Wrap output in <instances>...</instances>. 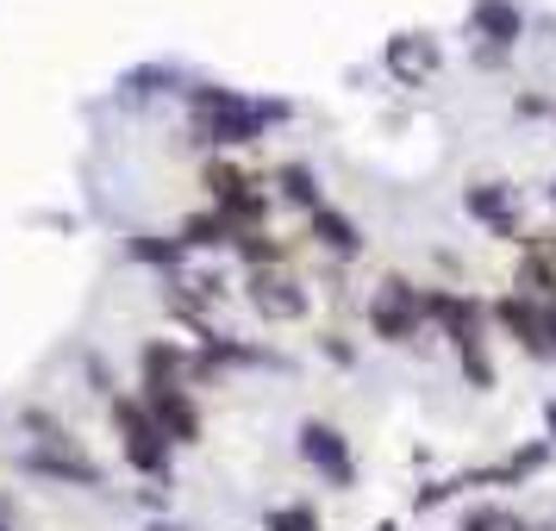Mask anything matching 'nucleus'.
<instances>
[{
	"mask_svg": "<svg viewBox=\"0 0 556 531\" xmlns=\"http://www.w3.org/2000/svg\"><path fill=\"white\" fill-rule=\"evenodd\" d=\"M194 113H201L206 144H244V138H256L263 119H276L281 106H251V101H238V94H226V88H201Z\"/></svg>",
	"mask_w": 556,
	"mask_h": 531,
	"instance_id": "f257e3e1",
	"label": "nucleus"
},
{
	"mask_svg": "<svg viewBox=\"0 0 556 531\" xmlns=\"http://www.w3.org/2000/svg\"><path fill=\"white\" fill-rule=\"evenodd\" d=\"M113 419L126 426V456L144 469V476H163L169 469V451H163V431L151 426V413L138 401H113Z\"/></svg>",
	"mask_w": 556,
	"mask_h": 531,
	"instance_id": "f03ea898",
	"label": "nucleus"
},
{
	"mask_svg": "<svg viewBox=\"0 0 556 531\" xmlns=\"http://www.w3.org/2000/svg\"><path fill=\"white\" fill-rule=\"evenodd\" d=\"M151 426L163 438H176V444H194L201 438V413H194V401L181 394L176 381H163V388H151Z\"/></svg>",
	"mask_w": 556,
	"mask_h": 531,
	"instance_id": "7ed1b4c3",
	"label": "nucleus"
},
{
	"mask_svg": "<svg viewBox=\"0 0 556 531\" xmlns=\"http://www.w3.org/2000/svg\"><path fill=\"white\" fill-rule=\"evenodd\" d=\"M369 319H376L381 338H413V319H419V301H413V288L406 281H388V294H381L376 306H369Z\"/></svg>",
	"mask_w": 556,
	"mask_h": 531,
	"instance_id": "20e7f679",
	"label": "nucleus"
},
{
	"mask_svg": "<svg viewBox=\"0 0 556 531\" xmlns=\"http://www.w3.org/2000/svg\"><path fill=\"white\" fill-rule=\"evenodd\" d=\"M301 451H306V463H313V469H326L338 488L351 481V451H344V438H338L331 426H306L301 431Z\"/></svg>",
	"mask_w": 556,
	"mask_h": 531,
	"instance_id": "39448f33",
	"label": "nucleus"
},
{
	"mask_svg": "<svg viewBox=\"0 0 556 531\" xmlns=\"http://www.w3.org/2000/svg\"><path fill=\"white\" fill-rule=\"evenodd\" d=\"M476 26L488 31L494 45H513V38H519V13H513L506 0H481V7H476Z\"/></svg>",
	"mask_w": 556,
	"mask_h": 531,
	"instance_id": "423d86ee",
	"label": "nucleus"
},
{
	"mask_svg": "<svg viewBox=\"0 0 556 531\" xmlns=\"http://www.w3.org/2000/svg\"><path fill=\"white\" fill-rule=\"evenodd\" d=\"M501 319H506V331H513L526 351H544V319H538L526 301H506V306H501Z\"/></svg>",
	"mask_w": 556,
	"mask_h": 531,
	"instance_id": "0eeeda50",
	"label": "nucleus"
},
{
	"mask_svg": "<svg viewBox=\"0 0 556 531\" xmlns=\"http://www.w3.org/2000/svg\"><path fill=\"white\" fill-rule=\"evenodd\" d=\"M313 231H319V238H326L331 251H363V238H356V226L351 219H338V213H326V206H313Z\"/></svg>",
	"mask_w": 556,
	"mask_h": 531,
	"instance_id": "6e6552de",
	"label": "nucleus"
},
{
	"mask_svg": "<svg viewBox=\"0 0 556 531\" xmlns=\"http://www.w3.org/2000/svg\"><path fill=\"white\" fill-rule=\"evenodd\" d=\"M256 306L269 319H294L301 313V294H288V281H256Z\"/></svg>",
	"mask_w": 556,
	"mask_h": 531,
	"instance_id": "1a4fd4ad",
	"label": "nucleus"
},
{
	"mask_svg": "<svg viewBox=\"0 0 556 531\" xmlns=\"http://www.w3.org/2000/svg\"><path fill=\"white\" fill-rule=\"evenodd\" d=\"M269 531H319V513L313 506H276L269 513Z\"/></svg>",
	"mask_w": 556,
	"mask_h": 531,
	"instance_id": "9d476101",
	"label": "nucleus"
},
{
	"mask_svg": "<svg viewBox=\"0 0 556 531\" xmlns=\"http://www.w3.org/2000/svg\"><path fill=\"white\" fill-rule=\"evenodd\" d=\"M281 188H288V194H294L301 206H319V181L306 176L301 163H288V169H281Z\"/></svg>",
	"mask_w": 556,
	"mask_h": 531,
	"instance_id": "9b49d317",
	"label": "nucleus"
},
{
	"mask_svg": "<svg viewBox=\"0 0 556 531\" xmlns=\"http://www.w3.org/2000/svg\"><path fill=\"white\" fill-rule=\"evenodd\" d=\"M219 238H226V219H219V213H213V219H194V226H188V244H219Z\"/></svg>",
	"mask_w": 556,
	"mask_h": 531,
	"instance_id": "f8f14e48",
	"label": "nucleus"
},
{
	"mask_svg": "<svg viewBox=\"0 0 556 531\" xmlns=\"http://www.w3.org/2000/svg\"><path fill=\"white\" fill-rule=\"evenodd\" d=\"M551 338H556V306H551V319H544V344H551Z\"/></svg>",
	"mask_w": 556,
	"mask_h": 531,
	"instance_id": "ddd939ff",
	"label": "nucleus"
},
{
	"mask_svg": "<svg viewBox=\"0 0 556 531\" xmlns=\"http://www.w3.org/2000/svg\"><path fill=\"white\" fill-rule=\"evenodd\" d=\"M551 426H556V406H551Z\"/></svg>",
	"mask_w": 556,
	"mask_h": 531,
	"instance_id": "4468645a",
	"label": "nucleus"
},
{
	"mask_svg": "<svg viewBox=\"0 0 556 531\" xmlns=\"http://www.w3.org/2000/svg\"><path fill=\"white\" fill-rule=\"evenodd\" d=\"M156 531H163V526H156Z\"/></svg>",
	"mask_w": 556,
	"mask_h": 531,
	"instance_id": "2eb2a0df",
	"label": "nucleus"
}]
</instances>
